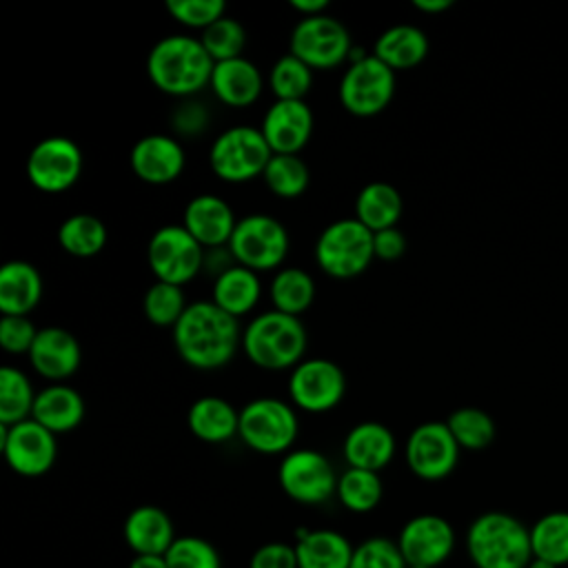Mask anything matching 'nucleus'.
<instances>
[{
	"label": "nucleus",
	"instance_id": "f257e3e1",
	"mask_svg": "<svg viewBox=\"0 0 568 568\" xmlns=\"http://www.w3.org/2000/svg\"><path fill=\"white\" fill-rule=\"evenodd\" d=\"M173 344L189 366L213 371L235 357L242 346V331L237 317L222 311L213 300H197L173 326Z\"/></svg>",
	"mask_w": 568,
	"mask_h": 568
},
{
	"label": "nucleus",
	"instance_id": "f03ea898",
	"mask_svg": "<svg viewBox=\"0 0 568 568\" xmlns=\"http://www.w3.org/2000/svg\"><path fill=\"white\" fill-rule=\"evenodd\" d=\"M213 58L200 38L171 33L160 38L146 55V73L155 89L173 98H193L211 84Z\"/></svg>",
	"mask_w": 568,
	"mask_h": 568
},
{
	"label": "nucleus",
	"instance_id": "7ed1b4c3",
	"mask_svg": "<svg viewBox=\"0 0 568 568\" xmlns=\"http://www.w3.org/2000/svg\"><path fill=\"white\" fill-rule=\"evenodd\" d=\"M306 328L300 317L282 311H264L242 331V351L264 371L295 368L306 353Z\"/></svg>",
	"mask_w": 568,
	"mask_h": 568
},
{
	"label": "nucleus",
	"instance_id": "20e7f679",
	"mask_svg": "<svg viewBox=\"0 0 568 568\" xmlns=\"http://www.w3.org/2000/svg\"><path fill=\"white\" fill-rule=\"evenodd\" d=\"M466 550L475 568H526L532 559L530 528L508 513H484L468 526Z\"/></svg>",
	"mask_w": 568,
	"mask_h": 568
},
{
	"label": "nucleus",
	"instance_id": "39448f33",
	"mask_svg": "<svg viewBox=\"0 0 568 568\" xmlns=\"http://www.w3.org/2000/svg\"><path fill=\"white\" fill-rule=\"evenodd\" d=\"M300 433L295 406L277 397H255L240 408V439L255 453H288Z\"/></svg>",
	"mask_w": 568,
	"mask_h": 568
},
{
	"label": "nucleus",
	"instance_id": "423d86ee",
	"mask_svg": "<svg viewBox=\"0 0 568 568\" xmlns=\"http://www.w3.org/2000/svg\"><path fill=\"white\" fill-rule=\"evenodd\" d=\"M273 151L260 129L237 124L224 129L211 144V171L229 184H242L262 178Z\"/></svg>",
	"mask_w": 568,
	"mask_h": 568
},
{
	"label": "nucleus",
	"instance_id": "0eeeda50",
	"mask_svg": "<svg viewBox=\"0 0 568 568\" xmlns=\"http://www.w3.org/2000/svg\"><path fill=\"white\" fill-rule=\"evenodd\" d=\"M373 257V231H368L357 217L331 222L315 242L317 266L337 280H348L364 273Z\"/></svg>",
	"mask_w": 568,
	"mask_h": 568
},
{
	"label": "nucleus",
	"instance_id": "6e6552de",
	"mask_svg": "<svg viewBox=\"0 0 568 568\" xmlns=\"http://www.w3.org/2000/svg\"><path fill=\"white\" fill-rule=\"evenodd\" d=\"M226 248L235 264L255 273L273 271L282 266L288 253V231L273 215L251 213L237 220Z\"/></svg>",
	"mask_w": 568,
	"mask_h": 568
},
{
	"label": "nucleus",
	"instance_id": "1a4fd4ad",
	"mask_svg": "<svg viewBox=\"0 0 568 568\" xmlns=\"http://www.w3.org/2000/svg\"><path fill=\"white\" fill-rule=\"evenodd\" d=\"M204 246L182 226H160L146 246V262L160 282L182 286L191 282L204 266Z\"/></svg>",
	"mask_w": 568,
	"mask_h": 568
},
{
	"label": "nucleus",
	"instance_id": "9d476101",
	"mask_svg": "<svg viewBox=\"0 0 568 568\" xmlns=\"http://www.w3.org/2000/svg\"><path fill=\"white\" fill-rule=\"evenodd\" d=\"M337 91L339 102L348 113L357 118L377 115L395 95V71L368 53L346 67Z\"/></svg>",
	"mask_w": 568,
	"mask_h": 568
},
{
	"label": "nucleus",
	"instance_id": "9b49d317",
	"mask_svg": "<svg viewBox=\"0 0 568 568\" xmlns=\"http://www.w3.org/2000/svg\"><path fill=\"white\" fill-rule=\"evenodd\" d=\"M288 49L311 69H335L348 60L353 42L348 29L337 18L320 13L302 18L293 27Z\"/></svg>",
	"mask_w": 568,
	"mask_h": 568
},
{
	"label": "nucleus",
	"instance_id": "f8f14e48",
	"mask_svg": "<svg viewBox=\"0 0 568 568\" xmlns=\"http://www.w3.org/2000/svg\"><path fill=\"white\" fill-rule=\"evenodd\" d=\"M337 475L326 455L313 448H295L277 468L280 488L297 504H324L337 490Z\"/></svg>",
	"mask_w": 568,
	"mask_h": 568
},
{
	"label": "nucleus",
	"instance_id": "ddd939ff",
	"mask_svg": "<svg viewBox=\"0 0 568 568\" xmlns=\"http://www.w3.org/2000/svg\"><path fill=\"white\" fill-rule=\"evenodd\" d=\"M346 393L344 371L326 357H306L288 375V397L304 413H328Z\"/></svg>",
	"mask_w": 568,
	"mask_h": 568
},
{
	"label": "nucleus",
	"instance_id": "4468645a",
	"mask_svg": "<svg viewBox=\"0 0 568 568\" xmlns=\"http://www.w3.org/2000/svg\"><path fill=\"white\" fill-rule=\"evenodd\" d=\"M0 448L9 468L22 477H40L49 473L58 457V442L51 430H47L36 419H24L18 424H0Z\"/></svg>",
	"mask_w": 568,
	"mask_h": 568
},
{
	"label": "nucleus",
	"instance_id": "2eb2a0df",
	"mask_svg": "<svg viewBox=\"0 0 568 568\" xmlns=\"http://www.w3.org/2000/svg\"><path fill=\"white\" fill-rule=\"evenodd\" d=\"M82 173V151L78 142L64 135H49L29 151L27 178L44 193L71 189Z\"/></svg>",
	"mask_w": 568,
	"mask_h": 568
},
{
	"label": "nucleus",
	"instance_id": "dca6fc26",
	"mask_svg": "<svg viewBox=\"0 0 568 568\" xmlns=\"http://www.w3.org/2000/svg\"><path fill=\"white\" fill-rule=\"evenodd\" d=\"M459 450L446 422H422L410 430L404 455L415 477L439 481L455 470Z\"/></svg>",
	"mask_w": 568,
	"mask_h": 568
},
{
	"label": "nucleus",
	"instance_id": "f3484780",
	"mask_svg": "<svg viewBox=\"0 0 568 568\" xmlns=\"http://www.w3.org/2000/svg\"><path fill=\"white\" fill-rule=\"evenodd\" d=\"M397 546L408 566L437 568L455 548V530L450 521L439 515H415L402 526Z\"/></svg>",
	"mask_w": 568,
	"mask_h": 568
},
{
	"label": "nucleus",
	"instance_id": "a211bd4d",
	"mask_svg": "<svg viewBox=\"0 0 568 568\" xmlns=\"http://www.w3.org/2000/svg\"><path fill=\"white\" fill-rule=\"evenodd\" d=\"M129 164L142 182L162 186L182 175L186 155L178 138L166 133H149L131 146Z\"/></svg>",
	"mask_w": 568,
	"mask_h": 568
},
{
	"label": "nucleus",
	"instance_id": "6ab92c4d",
	"mask_svg": "<svg viewBox=\"0 0 568 568\" xmlns=\"http://www.w3.org/2000/svg\"><path fill=\"white\" fill-rule=\"evenodd\" d=\"M273 153L297 155L311 140L313 111L304 100H275L260 124Z\"/></svg>",
	"mask_w": 568,
	"mask_h": 568
},
{
	"label": "nucleus",
	"instance_id": "aec40b11",
	"mask_svg": "<svg viewBox=\"0 0 568 568\" xmlns=\"http://www.w3.org/2000/svg\"><path fill=\"white\" fill-rule=\"evenodd\" d=\"M27 357L40 377L51 384H62L80 368L82 348L71 331L62 326H44L38 331Z\"/></svg>",
	"mask_w": 568,
	"mask_h": 568
},
{
	"label": "nucleus",
	"instance_id": "412c9836",
	"mask_svg": "<svg viewBox=\"0 0 568 568\" xmlns=\"http://www.w3.org/2000/svg\"><path fill=\"white\" fill-rule=\"evenodd\" d=\"M235 213L233 206L213 193H200L191 197L184 206L182 226L204 246V248H222L229 246V240L235 231Z\"/></svg>",
	"mask_w": 568,
	"mask_h": 568
},
{
	"label": "nucleus",
	"instance_id": "4be33fe9",
	"mask_svg": "<svg viewBox=\"0 0 568 568\" xmlns=\"http://www.w3.org/2000/svg\"><path fill=\"white\" fill-rule=\"evenodd\" d=\"M342 453L348 468L379 473L395 455V435L382 422H359L346 433Z\"/></svg>",
	"mask_w": 568,
	"mask_h": 568
},
{
	"label": "nucleus",
	"instance_id": "5701e85b",
	"mask_svg": "<svg viewBox=\"0 0 568 568\" xmlns=\"http://www.w3.org/2000/svg\"><path fill=\"white\" fill-rule=\"evenodd\" d=\"M209 87L222 104L242 109L260 98L264 89V78L248 58L240 55L233 60L215 62Z\"/></svg>",
	"mask_w": 568,
	"mask_h": 568
},
{
	"label": "nucleus",
	"instance_id": "b1692460",
	"mask_svg": "<svg viewBox=\"0 0 568 568\" xmlns=\"http://www.w3.org/2000/svg\"><path fill=\"white\" fill-rule=\"evenodd\" d=\"M122 535L135 555H164L175 541L171 517L151 504L138 506L126 515Z\"/></svg>",
	"mask_w": 568,
	"mask_h": 568
},
{
	"label": "nucleus",
	"instance_id": "393cba45",
	"mask_svg": "<svg viewBox=\"0 0 568 568\" xmlns=\"http://www.w3.org/2000/svg\"><path fill=\"white\" fill-rule=\"evenodd\" d=\"M84 399L73 386L49 384L38 390L31 419L42 424L53 435H60L78 428L84 419Z\"/></svg>",
	"mask_w": 568,
	"mask_h": 568
},
{
	"label": "nucleus",
	"instance_id": "a878e982",
	"mask_svg": "<svg viewBox=\"0 0 568 568\" xmlns=\"http://www.w3.org/2000/svg\"><path fill=\"white\" fill-rule=\"evenodd\" d=\"M42 297V275L27 260H9L0 268V313L29 315Z\"/></svg>",
	"mask_w": 568,
	"mask_h": 568
},
{
	"label": "nucleus",
	"instance_id": "bb28decb",
	"mask_svg": "<svg viewBox=\"0 0 568 568\" xmlns=\"http://www.w3.org/2000/svg\"><path fill=\"white\" fill-rule=\"evenodd\" d=\"M186 426L197 439L206 444H222L237 435L240 410H235V406L224 397L204 395L189 406Z\"/></svg>",
	"mask_w": 568,
	"mask_h": 568
},
{
	"label": "nucleus",
	"instance_id": "cd10ccee",
	"mask_svg": "<svg viewBox=\"0 0 568 568\" xmlns=\"http://www.w3.org/2000/svg\"><path fill=\"white\" fill-rule=\"evenodd\" d=\"M293 546L297 568H348L355 550L342 532L331 528L297 530Z\"/></svg>",
	"mask_w": 568,
	"mask_h": 568
},
{
	"label": "nucleus",
	"instance_id": "c85d7f7f",
	"mask_svg": "<svg viewBox=\"0 0 568 568\" xmlns=\"http://www.w3.org/2000/svg\"><path fill=\"white\" fill-rule=\"evenodd\" d=\"M373 55L393 71L413 69L428 55V38L415 24H393L377 36Z\"/></svg>",
	"mask_w": 568,
	"mask_h": 568
},
{
	"label": "nucleus",
	"instance_id": "c756f323",
	"mask_svg": "<svg viewBox=\"0 0 568 568\" xmlns=\"http://www.w3.org/2000/svg\"><path fill=\"white\" fill-rule=\"evenodd\" d=\"M260 295H262V284L257 273L242 264L233 262L229 268L215 275L213 302L233 317H240L253 311L260 302Z\"/></svg>",
	"mask_w": 568,
	"mask_h": 568
},
{
	"label": "nucleus",
	"instance_id": "7c9ffc66",
	"mask_svg": "<svg viewBox=\"0 0 568 568\" xmlns=\"http://www.w3.org/2000/svg\"><path fill=\"white\" fill-rule=\"evenodd\" d=\"M402 209L399 191L382 180L364 184L355 197V217L373 233L397 226Z\"/></svg>",
	"mask_w": 568,
	"mask_h": 568
},
{
	"label": "nucleus",
	"instance_id": "2f4dec72",
	"mask_svg": "<svg viewBox=\"0 0 568 568\" xmlns=\"http://www.w3.org/2000/svg\"><path fill=\"white\" fill-rule=\"evenodd\" d=\"M109 240V231L98 215L73 213L58 226V244L73 257L98 255Z\"/></svg>",
	"mask_w": 568,
	"mask_h": 568
},
{
	"label": "nucleus",
	"instance_id": "473e14b6",
	"mask_svg": "<svg viewBox=\"0 0 568 568\" xmlns=\"http://www.w3.org/2000/svg\"><path fill=\"white\" fill-rule=\"evenodd\" d=\"M268 295L275 311L300 317L315 300V280L297 266H282L271 280Z\"/></svg>",
	"mask_w": 568,
	"mask_h": 568
},
{
	"label": "nucleus",
	"instance_id": "72a5a7b5",
	"mask_svg": "<svg viewBox=\"0 0 568 568\" xmlns=\"http://www.w3.org/2000/svg\"><path fill=\"white\" fill-rule=\"evenodd\" d=\"M36 390L24 371L16 366H0V424H18L31 417Z\"/></svg>",
	"mask_w": 568,
	"mask_h": 568
},
{
	"label": "nucleus",
	"instance_id": "f704fd0d",
	"mask_svg": "<svg viewBox=\"0 0 568 568\" xmlns=\"http://www.w3.org/2000/svg\"><path fill=\"white\" fill-rule=\"evenodd\" d=\"M532 557L546 559L555 566L568 564V513L552 510L530 526Z\"/></svg>",
	"mask_w": 568,
	"mask_h": 568
},
{
	"label": "nucleus",
	"instance_id": "c9c22d12",
	"mask_svg": "<svg viewBox=\"0 0 568 568\" xmlns=\"http://www.w3.org/2000/svg\"><path fill=\"white\" fill-rule=\"evenodd\" d=\"M262 180L273 195L282 200H295L308 189L311 173L300 155L273 153L262 173Z\"/></svg>",
	"mask_w": 568,
	"mask_h": 568
},
{
	"label": "nucleus",
	"instance_id": "e433bc0d",
	"mask_svg": "<svg viewBox=\"0 0 568 568\" xmlns=\"http://www.w3.org/2000/svg\"><path fill=\"white\" fill-rule=\"evenodd\" d=\"M382 479L373 470L346 468L337 479V499L351 513H371L382 499Z\"/></svg>",
	"mask_w": 568,
	"mask_h": 568
},
{
	"label": "nucleus",
	"instance_id": "4c0bfd02",
	"mask_svg": "<svg viewBox=\"0 0 568 568\" xmlns=\"http://www.w3.org/2000/svg\"><path fill=\"white\" fill-rule=\"evenodd\" d=\"M446 426L453 433L459 448L466 450H484L495 439L493 417L477 406H462L453 410L446 419Z\"/></svg>",
	"mask_w": 568,
	"mask_h": 568
},
{
	"label": "nucleus",
	"instance_id": "58836bf2",
	"mask_svg": "<svg viewBox=\"0 0 568 568\" xmlns=\"http://www.w3.org/2000/svg\"><path fill=\"white\" fill-rule=\"evenodd\" d=\"M313 84V69L291 51L280 55L268 71V87L275 100H304Z\"/></svg>",
	"mask_w": 568,
	"mask_h": 568
},
{
	"label": "nucleus",
	"instance_id": "ea45409f",
	"mask_svg": "<svg viewBox=\"0 0 568 568\" xmlns=\"http://www.w3.org/2000/svg\"><path fill=\"white\" fill-rule=\"evenodd\" d=\"M186 306L189 304H186L182 286L160 282V280H155L146 288L144 300H142V308H144L146 320L153 326H162V328H166V326L173 328L180 322V317L184 315Z\"/></svg>",
	"mask_w": 568,
	"mask_h": 568
},
{
	"label": "nucleus",
	"instance_id": "a19ab883",
	"mask_svg": "<svg viewBox=\"0 0 568 568\" xmlns=\"http://www.w3.org/2000/svg\"><path fill=\"white\" fill-rule=\"evenodd\" d=\"M200 42L204 44L213 62L233 60V58H240L246 47V29L235 18L224 16L202 31Z\"/></svg>",
	"mask_w": 568,
	"mask_h": 568
},
{
	"label": "nucleus",
	"instance_id": "79ce46f5",
	"mask_svg": "<svg viewBox=\"0 0 568 568\" xmlns=\"http://www.w3.org/2000/svg\"><path fill=\"white\" fill-rule=\"evenodd\" d=\"M166 568H220V555L215 546L195 535L175 537L164 552Z\"/></svg>",
	"mask_w": 568,
	"mask_h": 568
},
{
	"label": "nucleus",
	"instance_id": "37998d69",
	"mask_svg": "<svg viewBox=\"0 0 568 568\" xmlns=\"http://www.w3.org/2000/svg\"><path fill=\"white\" fill-rule=\"evenodd\" d=\"M397 541L388 537H368L355 546L348 568H406Z\"/></svg>",
	"mask_w": 568,
	"mask_h": 568
},
{
	"label": "nucleus",
	"instance_id": "c03bdc74",
	"mask_svg": "<svg viewBox=\"0 0 568 568\" xmlns=\"http://www.w3.org/2000/svg\"><path fill=\"white\" fill-rule=\"evenodd\" d=\"M166 9L180 24L202 31L226 16L224 0H169Z\"/></svg>",
	"mask_w": 568,
	"mask_h": 568
},
{
	"label": "nucleus",
	"instance_id": "a18cd8bd",
	"mask_svg": "<svg viewBox=\"0 0 568 568\" xmlns=\"http://www.w3.org/2000/svg\"><path fill=\"white\" fill-rule=\"evenodd\" d=\"M40 328L29 320V315H2L0 320V346L7 353H29Z\"/></svg>",
	"mask_w": 568,
	"mask_h": 568
},
{
	"label": "nucleus",
	"instance_id": "49530a36",
	"mask_svg": "<svg viewBox=\"0 0 568 568\" xmlns=\"http://www.w3.org/2000/svg\"><path fill=\"white\" fill-rule=\"evenodd\" d=\"M248 568H297L295 546L284 541L262 544L248 559Z\"/></svg>",
	"mask_w": 568,
	"mask_h": 568
},
{
	"label": "nucleus",
	"instance_id": "de8ad7c7",
	"mask_svg": "<svg viewBox=\"0 0 568 568\" xmlns=\"http://www.w3.org/2000/svg\"><path fill=\"white\" fill-rule=\"evenodd\" d=\"M171 122L180 135H200L209 124V111L204 104L195 100H186L173 111Z\"/></svg>",
	"mask_w": 568,
	"mask_h": 568
},
{
	"label": "nucleus",
	"instance_id": "09e8293b",
	"mask_svg": "<svg viewBox=\"0 0 568 568\" xmlns=\"http://www.w3.org/2000/svg\"><path fill=\"white\" fill-rule=\"evenodd\" d=\"M373 251H375V257L384 262H393L406 253V235L397 226L377 231L373 233Z\"/></svg>",
	"mask_w": 568,
	"mask_h": 568
},
{
	"label": "nucleus",
	"instance_id": "8fccbe9b",
	"mask_svg": "<svg viewBox=\"0 0 568 568\" xmlns=\"http://www.w3.org/2000/svg\"><path fill=\"white\" fill-rule=\"evenodd\" d=\"M328 0H291V7L302 13V18H311V16H320L328 9Z\"/></svg>",
	"mask_w": 568,
	"mask_h": 568
},
{
	"label": "nucleus",
	"instance_id": "3c124183",
	"mask_svg": "<svg viewBox=\"0 0 568 568\" xmlns=\"http://www.w3.org/2000/svg\"><path fill=\"white\" fill-rule=\"evenodd\" d=\"M129 568H166L164 555H135Z\"/></svg>",
	"mask_w": 568,
	"mask_h": 568
},
{
	"label": "nucleus",
	"instance_id": "603ef678",
	"mask_svg": "<svg viewBox=\"0 0 568 568\" xmlns=\"http://www.w3.org/2000/svg\"><path fill=\"white\" fill-rule=\"evenodd\" d=\"M413 7L424 13H442L453 7V0H413Z\"/></svg>",
	"mask_w": 568,
	"mask_h": 568
},
{
	"label": "nucleus",
	"instance_id": "864d4df0",
	"mask_svg": "<svg viewBox=\"0 0 568 568\" xmlns=\"http://www.w3.org/2000/svg\"><path fill=\"white\" fill-rule=\"evenodd\" d=\"M526 568H559V566H555V564H550V561H546V559H537V557H532V559H530V564H528Z\"/></svg>",
	"mask_w": 568,
	"mask_h": 568
},
{
	"label": "nucleus",
	"instance_id": "5fc2aeb1",
	"mask_svg": "<svg viewBox=\"0 0 568 568\" xmlns=\"http://www.w3.org/2000/svg\"><path fill=\"white\" fill-rule=\"evenodd\" d=\"M406 568H428V566H406Z\"/></svg>",
	"mask_w": 568,
	"mask_h": 568
}]
</instances>
